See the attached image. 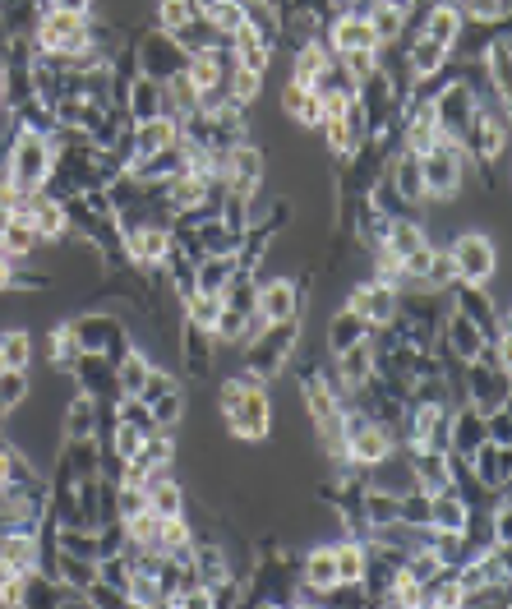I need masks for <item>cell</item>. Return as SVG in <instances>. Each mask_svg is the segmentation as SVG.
<instances>
[{
    "label": "cell",
    "mask_w": 512,
    "mask_h": 609,
    "mask_svg": "<svg viewBox=\"0 0 512 609\" xmlns=\"http://www.w3.org/2000/svg\"><path fill=\"white\" fill-rule=\"evenodd\" d=\"M28 351H33L28 333H5V337H0V356H5V365H10V370H24Z\"/></svg>",
    "instance_id": "16"
},
{
    "label": "cell",
    "mask_w": 512,
    "mask_h": 609,
    "mask_svg": "<svg viewBox=\"0 0 512 609\" xmlns=\"http://www.w3.org/2000/svg\"><path fill=\"white\" fill-rule=\"evenodd\" d=\"M457 176H462V157H457V148H429L425 167H420V185L434 194H453L457 190Z\"/></svg>",
    "instance_id": "2"
},
{
    "label": "cell",
    "mask_w": 512,
    "mask_h": 609,
    "mask_svg": "<svg viewBox=\"0 0 512 609\" xmlns=\"http://www.w3.org/2000/svg\"><path fill=\"white\" fill-rule=\"evenodd\" d=\"M457 28H462V14L448 10V5H443V10H434V19H429V37H434V42H443V47L457 37Z\"/></svg>",
    "instance_id": "18"
},
{
    "label": "cell",
    "mask_w": 512,
    "mask_h": 609,
    "mask_svg": "<svg viewBox=\"0 0 512 609\" xmlns=\"http://www.w3.org/2000/svg\"><path fill=\"white\" fill-rule=\"evenodd\" d=\"M323 70H328V65H323V47H305V51H300V65H296V84L310 88Z\"/></svg>",
    "instance_id": "23"
},
{
    "label": "cell",
    "mask_w": 512,
    "mask_h": 609,
    "mask_svg": "<svg viewBox=\"0 0 512 609\" xmlns=\"http://www.w3.org/2000/svg\"><path fill=\"white\" fill-rule=\"evenodd\" d=\"M10 480H14V457L0 448V485H10Z\"/></svg>",
    "instance_id": "44"
},
{
    "label": "cell",
    "mask_w": 512,
    "mask_h": 609,
    "mask_svg": "<svg viewBox=\"0 0 512 609\" xmlns=\"http://www.w3.org/2000/svg\"><path fill=\"white\" fill-rule=\"evenodd\" d=\"M24 393H28L24 370H5V374H0V402H5V406L24 402Z\"/></svg>",
    "instance_id": "27"
},
{
    "label": "cell",
    "mask_w": 512,
    "mask_h": 609,
    "mask_svg": "<svg viewBox=\"0 0 512 609\" xmlns=\"http://www.w3.org/2000/svg\"><path fill=\"white\" fill-rule=\"evenodd\" d=\"M153 102H157V93H153V88H148V84H139V88H134V107H139V116H143V120L153 116Z\"/></svg>",
    "instance_id": "40"
},
{
    "label": "cell",
    "mask_w": 512,
    "mask_h": 609,
    "mask_svg": "<svg viewBox=\"0 0 512 609\" xmlns=\"http://www.w3.org/2000/svg\"><path fill=\"white\" fill-rule=\"evenodd\" d=\"M227 416H231L240 439H263V430H268V397H263L259 388H240L236 406H231Z\"/></svg>",
    "instance_id": "3"
},
{
    "label": "cell",
    "mask_w": 512,
    "mask_h": 609,
    "mask_svg": "<svg viewBox=\"0 0 512 609\" xmlns=\"http://www.w3.org/2000/svg\"><path fill=\"white\" fill-rule=\"evenodd\" d=\"M259 314H263V323H286V319H291V314H296V291H291V282H273V287H263Z\"/></svg>",
    "instance_id": "6"
},
{
    "label": "cell",
    "mask_w": 512,
    "mask_h": 609,
    "mask_svg": "<svg viewBox=\"0 0 512 609\" xmlns=\"http://www.w3.org/2000/svg\"><path fill=\"white\" fill-rule=\"evenodd\" d=\"M208 14H213V24H217V28H231V33H236V28L245 24V14H240L236 0H217V5H213Z\"/></svg>",
    "instance_id": "29"
},
{
    "label": "cell",
    "mask_w": 512,
    "mask_h": 609,
    "mask_svg": "<svg viewBox=\"0 0 512 609\" xmlns=\"http://www.w3.org/2000/svg\"><path fill=\"white\" fill-rule=\"evenodd\" d=\"M443 56H448V47H443V42H434V37H420L416 51H411V60H416V70H420V74L439 70V60H443Z\"/></svg>",
    "instance_id": "19"
},
{
    "label": "cell",
    "mask_w": 512,
    "mask_h": 609,
    "mask_svg": "<svg viewBox=\"0 0 512 609\" xmlns=\"http://www.w3.org/2000/svg\"><path fill=\"white\" fill-rule=\"evenodd\" d=\"M388 240H393V254H397V259H406V254H411V250H420V245H425V236H420V227H411V222H397V227H393V236H388Z\"/></svg>",
    "instance_id": "24"
},
{
    "label": "cell",
    "mask_w": 512,
    "mask_h": 609,
    "mask_svg": "<svg viewBox=\"0 0 512 609\" xmlns=\"http://www.w3.org/2000/svg\"><path fill=\"white\" fill-rule=\"evenodd\" d=\"M333 563H337V582H360V577H365V554H360L356 545H337Z\"/></svg>",
    "instance_id": "13"
},
{
    "label": "cell",
    "mask_w": 512,
    "mask_h": 609,
    "mask_svg": "<svg viewBox=\"0 0 512 609\" xmlns=\"http://www.w3.org/2000/svg\"><path fill=\"white\" fill-rule=\"evenodd\" d=\"M351 453H356V462H379V457L388 453V434H383V430H360L356 439H351Z\"/></svg>",
    "instance_id": "14"
},
{
    "label": "cell",
    "mask_w": 512,
    "mask_h": 609,
    "mask_svg": "<svg viewBox=\"0 0 512 609\" xmlns=\"http://www.w3.org/2000/svg\"><path fill=\"white\" fill-rule=\"evenodd\" d=\"M333 42L337 51H374L379 47V33L370 28V19H342L333 28Z\"/></svg>",
    "instance_id": "7"
},
{
    "label": "cell",
    "mask_w": 512,
    "mask_h": 609,
    "mask_svg": "<svg viewBox=\"0 0 512 609\" xmlns=\"http://www.w3.org/2000/svg\"><path fill=\"white\" fill-rule=\"evenodd\" d=\"M342 374H346V383H360L365 374H370V351L365 347H356L351 356H346V365H342Z\"/></svg>",
    "instance_id": "31"
},
{
    "label": "cell",
    "mask_w": 512,
    "mask_h": 609,
    "mask_svg": "<svg viewBox=\"0 0 512 609\" xmlns=\"http://www.w3.org/2000/svg\"><path fill=\"white\" fill-rule=\"evenodd\" d=\"M231 162H236V190H250V185H254V176H259V171H263L259 153H250V148H240V153L231 157Z\"/></svg>",
    "instance_id": "25"
},
{
    "label": "cell",
    "mask_w": 512,
    "mask_h": 609,
    "mask_svg": "<svg viewBox=\"0 0 512 609\" xmlns=\"http://www.w3.org/2000/svg\"><path fill=\"white\" fill-rule=\"evenodd\" d=\"M310 411H314V420H319L323 439H337V434H342V416H337V406H333V397H328V388H310Z\"/></svg>",
    "instance_id": "9"
},
{
    "label": "cell",
    "mask_w": 512,
    "mask_h": 609,
    "mask_svg": "<svg viewBox=\"0 0 512 609\" xmlns=\"http://www.w3.org/2000/svg\"><path fill=\"white\" fill-rule=\"evenodd\" d=\"M397 185H402L406 194L425 190V185H420V162H402V167H397Z\"/></svg>",
    "instance_id": "36"
},
{
    "label": "cell",
    "mask_w": 512,
    "mask_h": 609,
    "mask_svg": "<svg viewBox=\"0 0 512 609\" xmlns=\"http://www.w3.org/2000/svg\"><path fill=\"white\" fill-rule=\"evenodd\" d=\"M171 139H176V125H171V120H162V116L143 120V130H139V144L143 148H153V153H157V148H167Z\"/></svg>",
    "instance_id": "17"
},
{
    "label": "cell",
    "mask_w": 512,
    "mask_h": 609,
    "mask_svg": "<svg viewBox=\"0 0 512 609\" xmlns=\"http://www.w3.org/2000/svg\"><path fill=\"white\" fill-rule=\"evenodd\" d=\"M10 176H14L19 190H33L37 180L47 176V144L33 139V134L19 139V144H14V157H10Z\"/></svg>",
    "instance_id": "4"
},
{
    "label": "cell",
    "mask_w": 512,
    "mask_h": 609,
    "mask_svg": "<svg viewBox=\"0 0 512 609\" xmlns=\"http://www.w3.org/2000/svg\"><path fill=\"white\" fill-rule=\"evenodd\" d=\"M236 42H240V70H259L263 74V60H268V51H263V37H259V28L254 24H240L236 28Z\"/></svg>",
    "instance_id": "11"
},
{
    "label": "cell",
    "mask_w": 512,
    "mask_h": 609,
    "mask_svg": "<svg viewBox=\"0 0 512 609\" xmlns=\"http://www.w3.org/2000/svg\"><path fill=\"white\" fill-rule=\"evenodd\" d=\"M14 282V268H10V254H0V291Z\"/></svg>",
    "instance_id": "45"
},
{
    "label": "cell",
    "mask_w": 512,
    "mask_h": 609,
    "mask_svg": "<svg viewBox=\"0 0 512 609\" xmlns=\"http://www.w3.org/2000/svg\"><path fill=\"white\" fill-rule=\"evenodd\" d=\"M88 420H93V411H88V402H79V406L70 411V430H74V434H84V430H88Z\"/></svg>",
    "instance_id": "42"
},
{
    "label": "cell",
    "mask_w": 512,
    "mask_h": 609,
    "mask_svg": "<svg viewBox=\"0 0 512 609\" xmlns=\"http://www.w3.org/2000/svg\"><path fill=\"white\" fill-rule=\"evenodd\" d=\"M420 577L416 573H406V577H397V591H393V600H397V605H416V600H420Z\"/></svg>",
    "instance_id": "34"
},
{
    "label": "cell",
    "mask_w": 512,
    "mask_h": 609,
    "mask_svg": "<svg viewBox=\"0 0 512 609\" xmlns=\"http://www.w3.org/2000/svg\"><path fill=\"white\" fill-rule=\"evenodd\" d=\"M162 28H171V33H180V28L190 24V0H162Z\"/></svg>",
    "instance_id": "26"
},
{
    "label": "cell",
    "mask_w": 512,
    "mask_h": 609,
    "mask_svg": "<svg viewBox=\"0 0 512 609\" xmlns=\"http://www.w3.org/2000/svg\"><path fill=\"white\" fill-rule=\"evenodd\" d=\"M217 79H222V70H217V56H213V51H203V56L190 60V84H194V88H213Z\"/></svg>",
    "instance_id": "20"
},
{
    "label": "cell",
    "mask_w": 512,
    "mask_h": 609,
    "mask_svg": "<svg viewBox=\"0 0 512 609\" xmlns=\"http://www.w3.org/2000/svg\"><path fill=\"white\" fill-rule=\"evenodd\" d=\"M37 37H42L47 51H79L84 47V19L74 10H51L37 28Z\"/></svg>",
    "instance_id": "1"
},
{
    "label": "cell",
    "mask_w": 512,
    "mask_h": 609,
    "mask_svg": "<svg viewBox=\"0 0 512 609\" xmlns=\"http://www.w3.org/2000/svg\"><path fill=\"white\" fill-rule=\"evenodd\" d=\"M494 79H499V88L508 93V47H503V42L494 47Z\"/></svg>",
    "instance_id": "41"
},
{
    "label": "cell",
    "mask_w": 512,
    "mask_h": 609,
    "mask_svg": "<svg viewBox=\"0 0 512 609\" xmlns=\"http://www.w3.org/2000/svg\"><path fill=\"white\" fill-rule=\"evenodd\" d=\"M356 333H360V314H346V319H337L333 342H337V347H346V342H351Z\"/></svg>",
    "instance_id": "37"
},
{
    "label": "cell",
    "mask_w": 512,
    "mask_h": 609,
    "mask_svg": "<svg viewBox=\"0 0 512 609\" xmlns=\"http://www.w3.org/2000/svg\"><path fill=\"white\" fill-rule=\"evenodd\" d=\"M305 102H310V88H305V84L286 88V111H291V116H300V111H305Z\"/></svg>",
    "instance_id": "38"
},
{
    "label": "cell",
    "mask_w": 512,
    "mask_h": 609,
    "mask_svg": "<svg viewBox=\"0 0 512 609\" xmlns=\"http://www.w3.org/2000/svg\"><path fill=\"white\" fill-rule=\"evenodd\" d=\"M116 448H120V457H134V453H139V430L125 425V430L116 434Z\"/></svg>",
    "instance_id": "39"
},
{
    "label": "cell",
    "mask_w": 512,
    "mask_h": 609,
    "mask_svg": "<svg viewBox=\"0 0 512 609\" xmlns=\"http://www.w3.org/2000/svg\"><path fill=\"white\" fill-rule=\"evenodd\" d=\"M134 245H139V259H162L167 254V236L162 231H143Z\"/></svg>",
    "instance_id": "33"
},
{
    "label": "cell",
    "mask_w": 512,
    "mask_h": 609,
    "mask_svg": "<svg viewBox=\"0 0 512 609\" xmlns=\"http://www.w3.org/2000/svg\"><path fill=\"white\" fill-rule=\"evenodd\" d=\"M434 522H439L443 531H462V526H466L462 503L448 499V494H439V499H434Z\"/></svg>",
    "instance_id": "21"
},
{
    "label": "cell",
    "mask_w": 512,
    "mask_h": 609,
    "mask_svg": "<svg viewBox=\"0 0 512 609\" xmlns=\"http://www.w3.org/2000/svg\"><path fill=\"white\" fill-rule=\"evenodd\" d=\"M370 28H374L379 37H393L397 28H402V14H397L393 5H379V10H374V19H370Z\"/></svg>",
    "instance_id": "30"
},
{
    "label": "cell",
    "mask_w": 512,
    "mask_h": 609,
    "mask_svg": "<svg viewBox=\"0 0 512 609\" xmlns=\"http://www.w3.org/2000/svg\"><path fill=\"white\" fill-rule=\"evenodd\" d=\"M56 10H74V14H84V10H88V0H56Z\"/></svg>",
    "instance_id": "46"
},
{
    "label": "cell",
    "mask_w": 512,
    "mask_h": 609,
    "mask_svg": "<svg viewBox=\"0 0 512 609\" xmlns=\"http://www.w3.org/2000/svg\"><path fill=\"white\" fill-rule=\"evenodd\" d=\"M222 319H227V300L217 296V291H203V296L190 300V323H199V328H217Z\"/></svg>",
    "instance_id": "10"
},
{
    "label": "cell",
    "mask_w": 512,
    "mask_h": 609,
    "mask_svg": "<svg viewBox=\"0 0 512 609\" xmlns=\"http://www.w3.org/2000/svg\"><path fill=\"white\" fill-rule=\"evenodd\" d=\"M120 383H125L130 393H139L143 383H148V365H143L139 356H130V360H125V370H120Z\"/></svg>",
    "instance_id": "32"
},
{
    "label": "cell",
    "mask_w": 512,
    "mask_h": 609,
    "mask_svg": "<svg viewBox=\"0 0 512 609\" xmlns=\"http://www.w3.org/2000/svg\"><path fill=\"white\" fill-rule=\"evenodd\" d=\"M33 227H37V236H60V231H65L60 203H42V208H33Z\"/></svg>",
    "instance_id": "22"
},
{
    "label": "cell",
    "mask_w": 512,
    "mask_h": 609,
    "mask_svg": "<svg viewBox=\"0 0 512 609\" xmlns=\"http://www.w3.org/2000/svg\"><path fill=\"white\" fill-rule=\"evenodd\" d=\"M148 508H153L157 517H176L180 513V485H171V480L153 485V494H148Z\"/></svg>",
    "instance_id": "15"
},
{
    "label": "cell",
    "mask_w": 512,
    "mask_h": 609,
    "mask_svg": "<svg viewBox=\"0 0 512 609\" xmlns=\"http://www.w3.org/2000/svg\"><path fill=\"white\" fill-rule=\"evenodd\" d=\"M199 194H203L199 180H180V185H176V199L180 203H199Z\"/></svg>",
    "instance_id": "43"
},
{
    "label": "cell",
    "mask_w": 512,
    "mask_h": 609,
    "mask_svg": "<svg viewBox=\"0 0 512 609\" xmlns=\"http://www.w3.org/2000/svg\"><path fill=\"white\" fill-rule=\"evenodd\" d=\"M0 559L10 563V568H19V573H24V568H33V545H28V540H5Z\"/></svg>",
    "instance_id": "28"
},
{
    "label": "cell",
    "mask_w": 512,
    "mask_h": 609,
    "mask_svg": "<svg viewBox=\"0 0 512 609\" xmlns=\"http://www.w3.org/2000/svg\"><path fill=\"white\" fill-rule=\"evenodd\" d=\"M5 370H10V365H5V356H0V374H5Z\"/></svg>",
    "instance_id": "47"
},
{
    "label": "cell",
    "mask_w": 512,
    "mask_h": 609,
    "mask_svg": "<svg viewBox=\"0 0 512 609\" xmlns=\"http://www.w3.org/2000/svg\"><path fill=\"white\" fill-rule=\"evenodd\" d=\"M351 314H360V319H388V314H393V291L388 287H360L356 296H351Z\"/></svg>",
    "instance_id": "8"
},
{
    "label": "cell",
    "mask_w": 512,
    "mask_h": 609,
    "mask_svg": "<svg viewBox=\"0 0 512 609\" xmlns=\"http://www.w3.org/2000/svg\"><path fill=\"white\" fill-rule=\"evenodd\" d=\"M305 577H310L314 591H328V586H337V563H333V550H314L310 559H305Z\"/></svg>",
    "instance_id": "12"
},
{
    "label": "cell",
    "mask_w": 512,
    "mask_h": 609,
    "mask_svg": "<svg viewBox=\"0 0 512 609\" xmlns=\"http://www.w3.org/2000/svg\"><path fill=\"white\" fill-rule=\"evenodd\" d=\"M453 268L466 277V282H485L494 273V250H489L485 236H462L453 250Z\"/></svg>",
    "instance_id": "5"
},
{
    "label": "cell",
    "mask_w": 512,
    "mask_h": 609,
    "mask_svg": "<svg viewBox=\"0 0 512 609\" xmlns=\"http://www.w3.org/2000/svg\"><path fill=\"white\" fill-rule=\"evenodd\" d=\"M259 93V70H240L236 74V102H254Z\"/></svg>",
    "instance_id": "35"
}]
</instances>
